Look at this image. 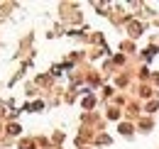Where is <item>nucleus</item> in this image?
Wrapping results in <instances>:
<instances>
[{
	"label": "nucleus",
	"instance_id": "obj_1",
	"mask_svg": "<svg viewBox=\"0 0 159 149\" xmlns=\"http://www.w3.org/2000/svg\"><path fill=\"white\" fill-rule=\"evenodd\" d=\"M139 29H142V27H139L137 22H132V25H130V32H132V37H137V34H139Z\"/></svg>",
	"mask_w": 159,
	"mask_h": 149
},
{
	"label": "nucleus",
	"instance_id": "obj_2",
	"mask_svg": "<svg viewBox=\"0 0 159 149\" xmlns=\"http://www.w3.org/2000/svg\"><path fill=\"white\" fill-rule=\"evenodd\" d=\"M20 147H22V149H34V142H32V139H25Z\"/></svg>",
	"mask_w": 159,
	"mask_h": 149
},
{
	"label": "nucleus",
	"instance_id": "obj_3",
	"mask_svg": "<svg viewBox=\"0 0 159 149\" xmlns=\"http://www.w3.org/2000/svg\"><path fill=\"white\" fill-rule=\"evenodd\" d=\"M7 132H10V134H17V132H20V125H10Z\"/></svg>",
	"mask_w": 159,
	"mask_h": 149
},
{
	"label": "nucleus",
	"instance_id": "obj_4",
	"mask_svg": "<svg viewBox=\"0 0 159 149\" xmlns=\"http://www.w3.org/2000/svg\"><path fill=\"white\" fill-rule=\"evenodd\" d=\"M120 132H122V134H130L132 127H130V125H120Z\"/></svg>",
	"mask_w": 159,
	"mask_h": 149
},
{
	"label": "nucleus",
	"instance_id": "obj_5",
	"mask_svg": "<svg viewBox=\"0 0 159 149\" xmlns=\"http://www.w3.org/2000/svg\"><path fill=\"white\" fill-rule=\"evenodd\" d=\"M157 81H159V76H157Z\"/></svg>",
	"mask_w": 159,
	"mask_h": 149
}]
</instances>
